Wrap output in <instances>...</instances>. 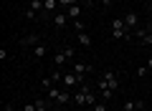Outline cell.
<instances>
[{"mask_svg":"<svg viewBox=\"0 0 152 111\" xmlns=\"http://www.w3.org/2000/svg\"><path fill=\"white\" fill-rule=\"evenodd\" d=\"M38 43H41V36L38 33H26L20 38V48H36Z\"/></svg>","mask_w":152,"mask_h":111,"instance_id":"obj_7","label":"cell"},{"mask_svg":"<svg viewBox=\"0 0 152 111\" xmlns=\"http://www.w3.org/2000/svg\"><path fill=\"white\" fill-rule=\"evenodd\" d=\"M33 104H36V111H51V99H48V96H41V99H36V101H33Z\"/></svg>","mask_w":152,"mask_h":111,"instance_id":"obj_14","label":"cell"},{"mask_svg":"<svg viewBox=\"0 0 152 111\" xmlns=\"http://www.w3.org/2000/svg\"><path fill=\"white\" fill-rule=\"evenodd\" d=\"M96 89H99V96H102L104 101H112V99H114V91L107 86V81H104V78L96 81Z\"/></svg>","mask_w":152,"mask_h":111,"instance_id":"obj_9","label":"cell"},{"mask_svg":"<svg viewBox=\"0 0 152 111\" xmlns=\"http://www.w3.org/2000/svg\"><path fill=\"white\" fill-rule=\"evenodd\" d=\"M51 86H56V81H53V78H51V76H46V78H43V81H41V89H43V91H48V89H51Z\"/></svg>","mask_w":152,"mask_h":111,"instance_id":"obj_17","label":"cell"},{"mask_svg":"<svg viewBox=\"0 0 152 111\" xmlns=\"http://www.w3.org/2000/svg\"><path fill=\"white\" fill-rule=\"evenodd\" d=\"M43 53H46V43H38V46L33 48V56H36V58H38V56H43Z\"/></svg>","mask_w":152,"mask_h":111,"instance_id":"obj_18","label":"cell"},{"mask_svg":"<svg viewBox=\"0 0 152 111\" xmlns=\"http://www.w3.org/2000/svg\"><path fill=\"white\" fill-rule=\"evenodd\" d=\"M147 71H152V56H147Z\"/></svg>","mask_w":152,"mask_h":111,"instance_id":"obj_23","label":"cell"},{"mask_svg":"<svg viewBox=\"0 0 152 111\" xmlns=\"http://www.w3.org/2000/svg\"><path fill=\"white\" fill-rule=\"evenodd\" d=\"M132 36H134L137 41L142 43V46H152V28H150V30H145V28H137Z\"/></svg>","mask_w":152,"mask_h":111,"instance_id":"obj_6","label":"cell"},{"mask_svg":"<svg viewBox=\"0 0 152 111\" xmlns=\"http://www.w3.org/2000/svg\"><path fill=\"white\" fill-rule=\"evenodd\" d=\"M137 111H145V109H137Z\"/></svg>","mask_w":152,"mask_h":111,"instance_id":"obj_26","label":"cell"},{"mask_svg":"<svg viewBox=\"0 0 152 111\" xmlns=\"http://www.w3.org/2000/svg\"><path fill=\"white\" fill-rule=\"evenodd\" d=\"M147 13H150V15H152V3H150V5H147Z\"/></svg>","mask_w":152,"mask_h":111,"instance_id":"obj_24","label":"cell"},{"mask_svg":"<svg viewBox=\"0 0 152 111\" xmlns=\"http://www.w3.org/2000/svg\"><path fill=\"white\" fill-rule=\"evenodd\" d=\"M124 25H127L129 33H134L137 28H142L140 25V15H137V13H127V15H124Z\"/></svg>","mask_w":152,"mask_h":111,"instance_id":"obj_8","label":"cell"},{"mask_svg":"<svg viewBox=\"0 0 152 111\" xmlns=\"http://www.w3.org/2000/svg\"><path fill=\"white\" fill-rule=\"evenodd\" d=\"M81 13H84V5H81V3H76V5L66 8V15H69V20H79V18H81Z\"/></svg>","mask_w":152,"mask_h":111,"instance_id":"obj_12","label":"cell"},{"mask_svg":"<svg viewBox=\"0 0 152 111\" xmlns=\"http://www.w3.org/2000/svg\"><path fill=\"white\" fill-rule=\"evenodd\" d=\"M76 41L81 43L84 48H91V36H89L86 30H84V33H76Z\"/></svg>","mask_w":152,"mask_h":111,"instance_id":"obj_15","label":"cell"},{"mask_svg":"<svg viewBox=\"0 0 152 111\" xmlns=\"http://www.w3.org/2000/svg\"><path fill=\"white\" fill-rule=\"evenodd\" d=\"M58 10V0H43V15H56Z\"/></svg>","mask_w":152,"mask_h":111,"instance_id":"obj_13","label":"cell"},{"mask_svg":"<svg viewBox=\"0 0 152 111\" xmlns=\"http://www.w3.org/2000/svg\"><path fill=\"white\" fill-rule=\"evenodd\" d=\"M23 111H36V104H26V109Z\"/></svg>","mask_w":152,"mask_h":111,"instance_id":"obj_22","label":"cell"},{"mask_svg":"<svg viewBox=\"0 0 152 111\" xmlns=\"http://www.w3.org/2000/svg\"><path fill=\"white\" fill-rule=\"evenodd\" d=\"M104 81H107V86L114 91V94L119 91V76L114 73V71H107V73H104Z\"/></svg>","mask_w":152,"mask_h":111,"instance_id":"obj_11","label":"cell"},{"mask_svg":"<svg viewBox=\"0 0 152 111\" xmlns=\"http://www.w3.org/2000/svg\"><path fill=\"white\" fill-rule=\"evenodd\" d=\"M91 71H94V66L91 63H84V61H76V63H74V73L76 76H79V78H86V73H91Z\"/></svg>","mask_w":152,"mask_h":111,"instance_id":"obj_4","label":"cell"},{"mask_svg":"<svg viewBox=\"0 0 152 111\" xmlns=\"http://www.w3.org/2000/svg\"><path fill=\"white\" fill-rule=\"evenodd\" d=\"M71 58H74V48H71V46L61 48V51L53 56V68H61V66H64L66 61H71Z\"/></svg>","mask_w":152,"mask_h":111,"instance_id":"obj_3","label":"cell"},{"mask_svg":"<svg viewBox=\"0 0 152 111\" xmlns=\"http://www.w3.org/2000/svg\"><path fill=\"white\" fill-rule=\"evenodd\" d=\"M71 23H74L76 33H84V30H86V28H84V20H81V18H79V20H71Z\"/></svg>","mask_w":152,"mask_h":111,"instance_id":"obj_19","label":"cell"},{"mask_svg":"<svg viewBox=\"0 0 152 111\" xmlns=\"http://www.w3.org/2000/svg\"><path fill=\"white\" fill-rule=\"evenodd\" d=\"M91 111H107V104H104V101H96V104L91 106Z\"/></svg>","mask_w":152,"mask_h":111,"instance_id":"obj_21","label":"cell"},{"mask_svg":"<svg viewBox=\"0 0 152 111\" xmlns=\"http://www.w3.org/2000/svg\"><path fill=\"white\" fill-rule=\"evenodd\" d=\"M76 111H84V109H76Z\"/></svg>","mask_w":152,"mask_h":111,"instance_id":"obj_27","label":"cell"},{"mask_svg":"<svg viewBox=\"0 0 152 111\" xmlns=\"http://www.w3.org/2000/svg\"><path fill=\"white\" fill-rule=\"evenodd\" d=\"M46 96H48L51 104H56V106H66L69 101H74V91L71 89H61V86H51V89L46 91Z\"/></svg>","mask_w":152,"mask_h":111,"instance_id":"obj_1","label":"cell"},{"mask_svg":"<svg viewBox=\"0 0 152 111\" xmlns=\"http://www.w3.org/2000/svg\"><path fill=\"white\" fill-rule=\"evenodd\" d=\"M137 109H145V101H127L124 111H137Z\"/></svg>","mask_w":152,"mask_h":111,"instance_id":"obj_16","label":"cell"},{"mask_svg":"<svg viewBox=\"0 0 152 111\" xmlns=\"http://www.w3.org/2000/svg\"><path fill=\"white\" fill-rule=\"evenodd\" d=\"M91 3H102V5H104V0H91Z\"/></svg>","mask_w":152,"mask_h":111,"instance_id":"obj_25","label":"cell"},{"mask_svg":"<svg viewBox=\"0 0 152 111\" xmlns=\"http://www.w3.org/2000/svg\"><path fill=\"white\" fill-rule=\"evenodd\" d=\"M51 23H53L56 30H64L66 23H69V15H66V10H64V13H56V15H51Z\"/></svg>","mask_w":152,"mask_h":111,"instance_id":"obj_10","label":"cell"},{"mask_svg":"<svg viewBox=\"0 0 152 111\" xmlns=\"http://www.w3.org/2000/svg\"><path fill=\"white\" fill-rule=\"evenodd\" d=\"M76 3H79V0H58V5L64 8V10H66V8H71V5H76Z\"/></svg>","mask_w":152,"mask_h":111,"instance_id":"obj_20","label":"cell"},{"mask_svg":"<svg viewBox=\"0 0 152 111\" xmlns=\"http://www.w3.org/2000/svg\"><path fill=\"white\" fill-rule=\"evenodd\" d=\"M61 83H64V89H79V86H81L84 81L79 78V76L74 73V71H71V73H64V81H61Z\"/></svg>","mask_w":152,"mask_h":111,"instance_id":"obj_5","label":"cell"},{"mask_svg":"<svg viewBox=\"0 0 152 111\" xmlns=\"http://www.w3.org/2000/svg\"><path fill=\"white\" fill-rule=\"evenodd\" d=\"M109 38H112V41H129L132 38V33L127 30V25H124V18H112V23H109Z\"/></svg>","mask_w":152,"mask_h":111,"instance_id":"obj_2","label":"cell"}]
</instances>
